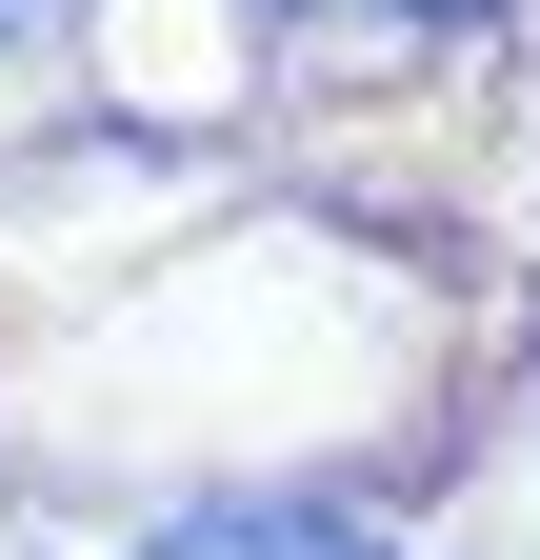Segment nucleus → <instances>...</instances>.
Wrapping results in <instances>:
<instances>
[{"mask_svg":"<svg viewBox=\"0 0 540 560\" xmlns=\"http://www.w3.org/2000/svg\"><path fill=\"white\" fill-rule=\"evenodd\" d=\"M21 21H40V0H0V40H21Z\"/></svg>","mask_w":540,"mask_h":560,"instance_id":"obj_3","label":"nucleus"},{"mask_svg":"<svg viewBox=\"0 0 540 560\" xmlns=\"http://www.w3.org/2000/svg\"><path fill=\"white\" fill-rule=\"evenodd\" d=\"M141 560H400L380 521H320V501H200V521H161Z\"/></svg>","mask_w":540,"mask_h":560,"instance_id":"obj_1","label":"nucleus"},{"mask_svg":"<svg viewBox=\"0 0 540 560\" xmlns=\"http://www.w3.org/2000/svg\"><path fill=\"white\" fill-rule=\"evenodd\" d=\"M380 21H481V0H380Z\"/></svg>","mask_w":540,"mask_h":560,"instance_id":"obj_2","label":"nucleus"}]
</instances>
